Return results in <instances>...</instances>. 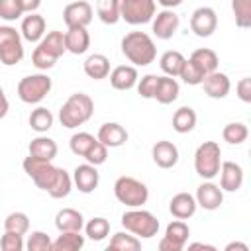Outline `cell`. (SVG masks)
<instances>
[{
  "label": "cell",
  "mask_w": 251,
  "mask_h": 251,
  "mask_svg": "<svg viewBox=\"0 0 251 251\" xmlns=\"http://www.w3.org/2000/svg\"><path fill=\"white\" fill-rule=\"evenodd\" d=\"M122 53L133 67H147L157 57V47L145 31H129L122 39Z\"/></svg>",
  "instance_id": "6da1fadb"
},
{
  "label": "cell",
  "mask_w": 251,
  "mask_h": 251,
  "mask_svg": "<svg viewBox=\"0 0 251 251\" xmlns=\"http://www.w3.org/2000/svg\"><path fill=\"white\" fill-rule=\"evenodd\" d=\"M92 114H94L92 98L84 92H75L63 102V106L59 110V122L63 127L75 129V127L86 124L92 118Z\"/></svg>",
  "instance_id": "7a4b0ae2"
},
{
  "label": "cell",
  "mask_w": 251,
  "mask_h": 251,
  "mask_svg": "<svg viewBox=\"0 0 251 251\" xmlns=\"http://www.w3.org/2000/svg\"><path fill=\"white\" fill-rule=\"evenodd\" d=\"M222 149L216 141H204L194 151V171L204 180H212L220 173Z\"/></svg>",
  "instance_id": "3957f363"
},
{
  "label": "cell",
  "mask_w": 251,
  "mask_h": 251,
  "mask_svg": "<svg viewBox=\"0 0 251 251\" xmlns=\"http://www.w3.org/2000/svg\"><path fill=\"white\" fill-rule=\"evenodd\" d=\"M114 196L127 208H141L149 198V188L133 176H120L114 182Z\"/></svg>",
  "instance_id": "277c9868"
},
{
  "label": "cell",
  "mask_w": 251,
  "mask_h": 251,
  "mask_svg": "<svg viewBox=\"0 0 251 251\" xmlns=\"http://www.w3.org/2000/svg\"><path fill=\"white\" fill-rule=\"evenodd\" d=\"M122 226L126 227V231L133 233L135 237H145V239L157 235L159 231V220L143 208H129L127 212H124Z\"/></svg>",
  "instance_id": "5b68a950"
},
{
  "label": "cell",
  "mask_w": 251,
  "mask_h": 251,
  "mask_svg": "<svg viewBox=\"0 0 251 251\" xmlns=\"http://www.w3.org/2000/svg\"><path fill=\"white\" fill-rule=\"evenodd\" d=\"M51 76L43 73L27 75L18 82V98L25 104H39L51 92Z\"/></svg>",
  "instance_id": "8992f818"
},
{
  "label": "cell",
  "mask_w": 251,
  "mask_h": 251,
  "mask_svg": "<svg viewBox=\"0 0 251 251\" xmlns=\"http://www.w3.org/2000/svg\"><path fill=\"white\" fill-rule=\"evenodd\" d=\"M24 59L22 33L12 25H0V63L6 67L18 65Z\"/></svg>",
  "instance_id": "52a82bcc"
},
{
  "label": "cell",
  "mask_w": 251,
  "mask_h": 251,
  "mask_svg": "<svg viewBox=\"0 0 251 251\" xmlns=\"http://www.w3.org/2000/svg\"><path fill=\"white\" fill-rule=\"evenodd\" d=\"M157 10L155 0H120V18L131 25L147 24Z\"/></svg>",
  "instance_id": "ba28073f"
},
{
  "label": "cell",
  "mask_w": 251,
  "mask_h": 251,
  "mask_svg": "<svg viewBox=\"0 0 251 251\" xmlns=\"http://www.w3.org/2000/svg\"><path fill=\"white\" fill-rule=\"evenodd\" d=\"M22 167H24L25 175H27V176L35 182V186L41 188V190H47V186L51 184V180H53V176H55V171H57V167H55L51 161L37 159V157H33V155H27V157L24 159Z\"/></svg>",
  "instance_id": "9c48e42d"
},
{
  "label": "cell",
  "mask_w": 251,
  "mask_h": 251,
  "mask_svg": "<svg viewBox=\"0 0 251 251\" xmlns=\"http://www.w3.org/2000/svg\"><path fill=\"white\" fill-rule=\"evenodd\" d=\"M218 27V16L214 8L200 6L190 16V31L198 37H210Z\"/></svg>",
  "instance_id": "30bf717a"
},
{
  "label": "cell",
  "mask_w": 251,
  "mask_h": 251,
  "mask_svg": "<svg viewBox=\"0 0 251 251\" xmlns=\"http://www.w3.org/2000/svg\"><path fill=\"white\" fill-rule=\"evenodd\" d=\"M67 27H86L92 22V6L86 0H73L63 10Z\"/></svg>",
  "instance_id": "8fae6325"
},
{
  "label": "cell",
  "mask_w": 251,
  "mask_h": 251,
  "mask_svg": "<svg viewBox=\"0 0 251 251\" xmlns=\"http://www.w3.org/2000/svg\"><path fill=\"white\" fill-rule=\"evenodd\" d=\"M194 198H196V204H198L200 208H204V210H208V212H214V210H218V208L222 206V202H224V190H222L218 184H214L212 180H206V182H202V184L196 188Z\"/></svg>",
  "instance_id": "7c38bea8"
},
{
  "label": "cell",
  "mask_w": 251,
  "mask_h": 251,
  "mask_svg": "<svg viewBox=\"0 0 251 251\" xmlns=\"http://www.w3.org/2000/svg\"><path fill=\"white\" fill-rule=\"evenodd\" d=\"M178 25H180V20L171 8H165L153 16V33L159 39H171L176 33Z\"/></svg>",
  "instance_id": "4fadbf2b"
},
{
  "label": "cell",
  "mask_w": 251,
  "mask_h": 251,
  "mask_svg": "<svg viewBox=\"0 0 251 251\" xmlns=\"http://www.w3.org/2000/svg\"><path fill=\"white\" fill-rule=\"evenodd\" d=\"M218 175H220V188L226 192H237L243 184V169L233 161H222Z\"/></svg>",
  "instance_id": "5bb4252c"
},
{
  "label": "cell",
  "mask_w": 251,
  "mask_h": 251,
  "mask_svg": "<svg viewBox=\"0 0 251 251\" xmlns=\"http://www.w3.org/2000/svg\"><path fill=\"white\" fill-rule=\"evenodd\" d=\"M73 182H75V186H76L82 194H90V192H94V188L98 186L100 175H98V171H96L94 165L82 163V165H76V167H75V171H73Z\"/></svg>",
  "instance_id": "9a60e30c"
},
{
  "label": "cell",
  "mask_w": 251,
  "mask_h": 251,
  "mask_svg": "<svg viewBox=\"0 0 251 251\" xmlns=\"http://www.w3.org/2000/svg\"><path fill=\"white\" fill-rule=\"evenodd\" d=\"M202 86H204V92L210 96V98H216V100H222L229 94L231 90V82H229V76L226 73H220V71H212L204 76L202 80Z\"/></svg>",
  "instance_id": "2e32d148"
},
{
  "label": "cell",
  "mask_w": 251,
  "mask_h": 251,
  "mask_svg": "<svg viewBox=\"0 0 251 251\" xmlns=\"http://www.w3.org/2000/svg\"><path fill=\"white\" fill-rule=\"evenodd\" d=\"M151 157L153 163L161 169H173L178 163V147L173 141L161 139L151 147Z\"/></svg>",
  "instance_id": "e0dca14e"
},
{
  "label": "cell",
  "mask_w": 251,
  "mask_h": 251,
  "mask_svg": "<svg viewBox=\"0 0 251 251\" xmlns=\"http://www.w3.org/2000/svg\"><path fill=\"white\" fill-rule=\"evenodd\" d=\"M196 208H198L196 198L190 192H178L169 202V212L176 220H188V218H192L194 212H196Z\"/></svg>",
  "instance_id": "ac0fdd59"
},
{
  "label": "cell",
  "mask_w": 251,
  "mask_h": 251,
  "mask_svg": "<svg viewBox=\"0 0 251 251\" xmlns=\"http://www.w3.org/2000/svg\"><path fill=\"white\" fill-rule=\"evenodd\" d=\"M96 139L100 143H104L106 147H122L127 141V131L118 122H106L100 126Z\"/></svg>",
  "instance_id": "d6986e66"
},
{
  "label": "cell",
  "mask_w": 251,
  "mask_h": 251,
  "mask_svg": "<svg viewBox=\"0 0 251 251\" xmlns=\"http://www.w3.org/2000/svg\"><path fill=\"white\" fill-rule=\"evenodd\" d=\"M20 33L25 41L29 43H39L41 37L45 35V18L31 12L27 14L24 20H22V25H20Z\"/></svg>",
  "instance_id": "ffe728a7"
},
{
  "label": "cell",
  "mask_w": 251,
  "mask_h": 251,
  "mask_svg": "<svg viewBox=\"0 0 251 251\" xmlns=\"http://www.w3.org/2000/svg\"><path fill=\"white\" fill-rule=\"evenodd\" d=\"M110 84L116 90H129L137 84V69L133 65H118L110 71Z\"/></svg>",
  "instance_id": "44dd1931"
},
{
  "label": "cell",
  "mask_w": 251,
  "mask_h": 251,
  "mask_svg": "<svg viewBox=\"0 0 251 251\" xmlns=\"http://www.w3.org/2000/svg\"><path fill=\"white\" fill-rule=\"evenodd\" d=\"M90 47V35L86 27H67L65 31V49L73 55H82Z\"/></svg>",
  "instance_id": "7402d4cb"
},
{
  "label": "cell",
  "mask_w": 251,
  "mask_h": 251,
  "mask_svg": "<svg viewBox=\"0 0 251 251\" xmlns=\"http://www.w3.org/2000/svg\"><path fill=\"white\" fill-rule=\"evenodd\" d=\"M82 69H84V75L88 78H94V80L108 78V75H110V59L106 55H102V53L88 55L86 61L82 63Z\"/></svg>",
  "instance_id": "603a6c76"
},
{
  "label": "cell",
  "mask_w": 251,
  "mask_h": 251,
  "mask_svg": "<svg viewBox=\"0 0 251 251\" xmlns=\"http://www.w3.org/2000/svg\"><path fill=\"white\" fill-rule=\"evenodd\" d=\"M55 227L59 231H80L84 227V218L75 208H63L55 216Z\"/></svg>",
  "instance_id": "cb8c5ba5"
},
{
  "label": "cell",
  "mask_w": 251,
  "mask_h": 251,
  "mask_svg": "<svg viewBox=\"0 0 251 251\" xmlns=\"http://www.w3.org/2000/svg\"><path fill=\"white\" fill-rule=\"evenodd\" d=\"M178 92H180V86L176 82L175 76H159L157 80V88H155V100L159 104H173L176 98H178Z\"/></svg>",
  "instance_id": "d4e9b609"
},
{
  "label": "cell",
  "mask_w": 251,
  "mask_h": 251,
  "mask_svg": "<svg viewBox=\"0 0 251 251\" xmlns=\"http://www.w3.org/2000/svg\"><path fill=\"white\" fill-rule=\"evenodd\" d=\"M71 188H73V176L65 171V169H61V167H57V171H55V176H53V180H51V184L47 186V194L51 196V198H65V196H69V192H71Z\"/></svg>",
  "instance_id": "484cf974"
},
{
  "label": "cell",
  "mask_w": 251,
  "mask_h": 251,
  "mask_svg": "<svg viewBox=\"0 0 251 251\" xmlns=\"http://www.w3.org/2000/svg\"><path fill=\"white\" fill-rule=\"evenodd\" d=\"M37 47L41 51H45L47 55H51L53 59H59L67 49H65V33L59 31V29H53L49 31L47 35L41 37V41L37 43Z\"/></svg>",
  "instance_id": "4316f807"
},
{
  "label": "cell",
  "mask_w": 251,
  "mask_h": 251,
  "mask_svg": "<svg viewBox=\"0 0 251 251\" xmlns=\"http://www.w3.org/2000/svg\"><path fill=\"white\" fill-rule=\"evenodd\" d=\"M57 143L47 137V135H37L35 139L29 141V155L37 157V159H45V161H53L57 157Z\"/></svg>",
  "instance_id": "83f0119b"
},
{
  "label": "cell",
  "mask_w": 251,
  "mask_h": 251,
  "mask_svg": "<svg viewBox=\"0 0 251 251\" xmlns=\"http://www.w3.org/2000/svg\"><path fill=\"white\" fill-rule=\"evenodd\" d=\"M196 112L190 106H180L175 114H173V129L176 133H188L194 129L196 126Z\"/></svg>",
  "instance_id": "f1b7e54d"
},
{
  "label": "cell",
  "mask_w": 251,
  "mask_h": 251,
  "mask_svg": "<svg viewBox=\"0 0 251 251\" xmlns=\"http://www.w3.org/2000/svg\"><path fill=\"white\" fill-rule=\"evenodd\" d=\"M84 247V235L80 231H61L53 241V251H78Z\"/></svg>",
  "instance_id": "f546056e"
},
{
  "label": "cell",
  "mask_w": 251,
  "mask_h": 251,
  "mask_svg": "<svg viewBox=\"0 0 251 251\" xmlns=\"http://www.w3.org/2000/svg\"><path fill=\"white\" fill-rule=\"evenodd\" d=\"M139 251L141 249V241L129 233V231H118L112 235L110 243H108V251Z\"/></svg>",
  "instance_id": "4dcf8cb0"
},
{
  "label": "cell",
  "mask_w": 251,
  "mask_h": 251,
  "mask_svg": "<svg viewBox=\"0 0 251 251\" xmlns=\"http://www.w3.org/2000/svg\"><path fill=\"white\" fill-rule=\"evenodd\" d=\"M184 55L180 51H165L159 59V67L161 71L167 75V76H178L180 69H182V63H184Z\"/></svg>",
  "instance_id": "1f68e13d"
},
{
  "label": "cell",
  "mask_w": 251,
  "mask_h": 251,
  "mask_svg": "<svg viewBox=\"0 0 251 251\" xmlns=\"http://www.w3.org/2000/svg\"><path fill=\"white\" fill-rule=\"evenodd\" d=\"M53 120H55V118H53L51 110H47V108H43V106H37V108L31 110V114H29V127H31L33 131H37V133H45V131L51 129Z\"/></svg>",
  "instance_id": "d6a6232c"
},
{
  "label": "cell",
  "mask_w": 251,
  "mask_h": 251,
  "mask_svg": "<svg viewBox=\"0 0 251 251\" xmlns=\"http://www.w3.org/2000/svg\"><path fill=\"white\" fill-rule=\"evenodd\" d=\"M96 14L108 25L118 24V20H122L120 18V0H96Z\"/></svg>",
  "instance_id": "836d02e7"
},
{
  "label": "cell",
  "mask_w": 251,
  "mask_h": 251,
  "mask_svg": "<svg viewBox=\"0 0 251 251\" xmlns=\"http://www.w3.org/2000/svg\"><path fill=\"white\" fill-rule=\"evenodd\" d=\"M190 59H192L206 75L212 73V71H218V65H220V59H218L216 51H212V49H208V47L196 49V51L190 55Z\"/></svg>",
  "instance_id": "e575fe53"
},
{
  "label": "cell",
  "mask_w": 251,
  "mask_h": 251,
  "mask_svg": "<svg viewBox=\"0 0 251 251\" xmlns=\"http://www.w3.org/2000/svg\"><path fill=\"white\" fill-rule=\"evenodd\" d=\"M188 235H190V227L184 224V220H173V222L167 226V229H165V237L171 239L180 251H182V247H184Z\"/></svg>",
  "instance_id": "d590c367"
},
{
  "label": "cell",
  "mask_w": 251,
  "mask_h": 251,
  "mask_svg": "<svg viewBox=\"0 0 251 251\" xmlns=\"http://www.w3.org/2000/svg\"><path fill=\"white\" fill-rule=\"evenodd\" d=\"M247 135H249V129L243 122H229L222 129V137L229 145H241L247 139Z\"/></svg>",
  "instance_id": "8d00e7d4"
},
{
  "label": "cell",
  "mask_w": 251,
  "mask_h": 251,
  "mask_svg": "<svg viewBox=\"0 0 251 251\" xmlns=\"http://www.w3.org/2000/svg\"><path fill=\"white\" fill-rule=\"evenodd\" d=\"M84 231H86V237H88V239H92V241H102V239H106L108 233H110V222H108L106 218L96 216V218L88 220V224L84 226Z\"/></svg>",
  "instance_id": "74e56055"
},
{
  "label": "cell",
  "mask_w": 251,
  "mask_h": 251,
  "mask_svg": "<svg viewBox=\"0 0 251 251\" xmlns=\"http://www.w3.org/2000/svg\"><path fill=\"white\" fill-rule=\"evenodd\" d=\"M178 76L186 82V84H190V86H196V84H202V80H204V76H206V73L192 61V59H184V63H182V69H180V73H178Z\"/></svg>",
  "instance_id": "f35d334b"
},
{
  "label": "cell",
  "mask_w": 251,
  "mask_h": 251,
  "mask_svg": "<svg viewBox=\"0 0 251 251\" xmlns=\"http://www.w3.org/2000/svg\"><path fill=\"white\" fill-rule=\"evenodd\" d=\"M231 10L237 27L241 29L251 27V0H231Z\"/></svg>",
  "instance_id": "ab89813d"
},
{
  "label": "cell",
  "mask_w": 251,
  "mask_h": 251,
  "mask_svg": "<svg viewBox=\"0 0 251 251\" xmlns=\"http://www.w3.org/2000/svg\"><path fill=\"white\" fill-rule=\"evenodd\" d=\"M4 229L6 231L20 233V235H25L27 229H29V218H27V214H24V212H12V214H8L6 220H4Z\"/></svg>",
  "instance_id": "60d3db41"
},
{
  "label": "cell",
  "mask_w": 251,
  "mask_h": 251,
  "mask_svg": "<svg viewBox=\"0 0 251 251\" xmlns=\"http://www.w3.org/2000/svg\"><path fill=\"white\" fill-rule=\"evenodd\" d=\"M94 141H96V137H94L92 133H88V131H78V133H75V135L71 137L69 147H71V151H73L75 155L84 157V153L94 145Z\"/></svg>",
  "instance_id": "b9f144b4"
},
{
  "label": "cell",
  "mask_w": 251,
  "mask_h": 251,
  "mask_svg": "<svg viewBox=\"0 0 251 251\" xmlns=\"http://www.w3.org/2000/svg\"><path fill=\"white\" fill-rule=\"evenodd\" d=\"M27 251H53V241L45 231H31L25 243Z\"/></svg>",
  "instance_id": "7bdbcfd3"
},
{
  "label": "cell",
  "mask_w": 251,
  "mask_h": 251,
  "mask_svg": "<svg viewBox=\"0 0 251 251\" xmlns=\"http://www.w3.org/2000/svg\"><path fill=\"white\" fill-rule=\"evenodd\" d=\"M24 16L20 0H0V18L6 22H16Z\"/></svg>",
  "instance_id": "ee69618b"
},
{
  "label": "cell",
  "mask_w": 251,
  "mask_h": 251,
  "mask_svg": "<svg viewBox=\"0 0 251 251\" xmlns=\"http://www.w3.org/2000/svg\"><path fill=\"white\" fill-rule=\"evenodd\" d=\"M106 157H108V147H106L104 143H100L98 139H96V141H94V145L84 153L86 163H90V165H94V167H98V165L106 163Z\"/></svg>",
  "instance_id": "f6af8a7d"
},
{
  "label": "cell",
  "mask_w": 251,
  "mask_h": 251,
  "mask_svg": "<svg viewBox=\"0 0 251 251\" xmlns=\"http://www.w3.org/2000/svg\"><path fill=\"white\" fill-rule=\"evenodd\" d=\"M24 247H25L24 235H20V233L4 231V235L0 237V249L2 251H22Z\"/></svg>",
  "instance_id": "bcb514c9"
},
{
  "label": "cell",
  "mask_w": 251,
  "mask_h": 251,
  "mask_svg": "<svg viewBox=\"0 0 251 251\" xmlns=\"http://www.w3.org/2000/svg\"><path fill=\"white\" fill-rule=\"evenodd\" d=\"M157 75H145L141 76V80L137 82V92L141 98H153L155 96V88H157Z\"/></svg>",
  "instance_id": "7dc6e473"
},
{
  "label": "cell",
  "mask_w": 251,
  "mask_h": 251,
  "mask_svg": "<svg viewBox=\"0 0 251 251\" xmlns=\"http://www.w3.org/2000/svg\"><path fill=\"white\" fill-rule=\"evenodd\" d=\"M31 63H33L35 69H39V71H47V69L55 67L57 59H53L51 55H47L45 51H41L39 47H35L33 53H31Z\"/></svg>",
  "instance_id": "c3c4849f"
},
{
  "label": "cell",
  "mask_w": 251,
  "mask_h": 251,
  "mask_svg": "<svg viewBox=\"0 0 251 251\" xmlns=\"http://www.w3.org/2000/svg\"><path fill=\"white\" fill-rule=\"evenodd\" d=\"M235 92H237V98L245 104L251 102V78L249 76H243L237 84H235Z\"/></svg>",
  "instance_id": "681fc988"
},
{
  "label": "cell",
  "mask_w": 251,
  "mask_h": 251,
  "mask_svg": "<svg viewBox=\"0 0 251 251\" xmlns=\"http://www.w3.org/2000/svg\"><path fill=\"white\" fill-rule=\"evenodd\" d=\"M20 6H22V10H24V14H25V12L31 14V12H35V10L41 6V0H20Z\"/></svg>",
  "instance_id": "f907efd6"
},
{
  "label": "cell",
  "mask_w": 251,
  "mask_h": 251,
  "mask_svg": "<svg viewBox=\"0 0 251 251\" xmlns=\"http://www.w3.org/2000/svg\"><path fill=\"white\" fill-rule=\"evenodd\" d=\"M8 108H10L8 98H6V94H4V90H2V86H0V120L8 114Z\"/></svg>",
  "instance_id": "816d5d0a"
},
{
  "label": "cell",
  "mask_w": 251,
  "mask_h": 251,
  "mask_svg": "<svg viewBox=\"0 0 251 251\" xmlns=\"http://www.w3.org/2000/svg\"><path fill=\"white\" fill-rule=\"evenodd\" d=\"M233 249H239V251H249V247L245 243H239V241H233V243H227L226 245V251H233Z\"/></svg>",
  "instance_id": "f5cc1de1"
},
{
  "label": "cell",
  "mask_w": 251,
  "mask_h": 251,
  "mask_svg": "<svg viewBox=\"0 0 251 251\" xmlns=\"http://www.w3.org/2000/svg\"><path fill=\"white\" fill-rule=\"evenodd\" d=\"M184 0H157V4H161L163 8H175V6H178V4H182Z\"/></svg>",
  "instance_id": "db71d44e"
},
{
  "label": "cell",
  "mask_w": 251,
  "mask_h": 251,
  "mask_svg": "<svg viewBox=\"0 0 251 251\" xmlns=\"http://www.w3.org/2000/svg\"><path fill=\"white\" fill-rule=\"evenodd\" d=\"M188 249H208V251H216L214 245H208V243H190Z\"/></svg>",
  "instance_id": "11a10c76"
}]
</instances>
